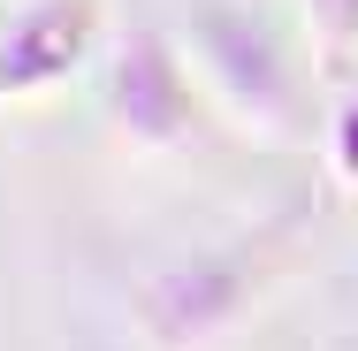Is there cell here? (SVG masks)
<instances>
[{
  "label": "cell",
  "instance_id": "1",
  "mask_svg": "<svg viewBox=\"0 0 358 351\" xmlns=\"http://www.w3.org/2000/svg\"><path fill=\"white\" fill-rule=\"evenodd\" d=\"M236 290H244V268L236 260H214V268H183V275H168L152 290V329L168 336V344H191V336H206L221 313L236 305Z\"/></svg>",
  "mask_w": 358,
  "mask_h": 351
},
{
  "label": "cell",
  "instance_id": "2",
  "mask_svg": "<svg viewBox=\"0 0 358 351\" xmlns=\"http://www.w3.org/2000/svg\"><path fill=\"white\" fill-rule=\"evenodd\" d=\"M84 0H54V8H38V15H23L15 23V39L0 46V84L15 92V84H38V76H54L69 62L76 46H84Z\"/></svg>",
  "mask_w": 358,
  "mask_h": 351
},
{
  "label": "cell",
  "instance_id": "3",
  "mask_svg": "<svg viewBox=\"0 0 358 351\" xmlns=\"http://www.w3.org/2000/svg\"><path fill=\"white\" fill-rule=\"evenodd\" d=\"M115 99H122V115L138 123L145 138H176V123H183V84H176V62L160 54V39H130L122 76H115Z\"/></svg>",
  "mask_w": 358,
  "mask_h": 351
},
{
  "label": "cell",
  "instance_id": "4",
  "mask_svg": "<svg viewBox=\"0 0 358 351\" xmlns=\"http://www.w3.org/2000/svg\"><path fill=\"white\" fill-rule=\"evenodd\" d=\"M199 31H206V54L221 62V76L236 84V99H252L259 115H275V107H282V76H275V54H267V39H252L236 15H206Z\"/></svg>",
  "mask_w": 358,
  "mask_h": 351
},
{
  "label": "cell",
  "instance_id": "5",
  "mask_svg": "<svg viewBox=\"0 0 358 351\" xmlns=\"http://www.w3.org/2000/svg\"><path fill=\"white\" fill-rule=\"evenodd\" d=\"M343 168H351V176H358V99H351V107H343Z\"/></svg>",
  "mask_w": 358,
  "mask_h": 351
},
{
  "label": "cell",
  "instance_id": "6",
  "mask_svg": "<svg viewBox=\"0 0 358 351\" xmlns=\"http://www.w3.org/2000/svg\"><path fill=\"white\" fill-rule=\"evenodd\" d=\"M328 15H336V31H351V23H358V0H328Z\"/></svg>",
  "mask_w": 358,
  "mask_h": 351
}]
</instances>
